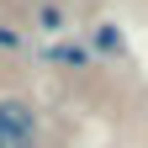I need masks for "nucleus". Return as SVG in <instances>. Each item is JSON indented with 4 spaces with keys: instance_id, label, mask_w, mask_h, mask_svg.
I'll use <instances>...</instances> for the list:
<instances>
[{
    "instance_id": "nucleus-2",
    "label": "nucleus",
    "mask_w": 148,
    "mask_h": 148,
    "mask_svg": "<svg viewBox=\"0 0 148 148\" xmlns=\"http://www.w3.org/2000/svg\"><path fill=\"white\" fill-rule=\"evenodd\" d=\"M48 58L64 64V69H85V64H95V53L79 48V42H58V48H48Z\"/></svg>"
},
{
    "instance_id": "nucleus-1",
    "label": "nucleus",
    "mask_w": 148,
    "mask_h": 148,
    "mask_svg": "<svg viewBox=\"0 0 148 148\" xmlns=\"http://www.w3.org/2000/svg\"><path fill=\"white\" fill-rule=\"evenodd\" d=\"M37 106L5 95L0 101V148H37Z\"/></svg>"
},
{
    "instance_id": "nucleus-3",
    "label": "nucleus",
    "mask_w": 148,
    "mask_h": 148,
    "mask_svg": "<svg viewBox=\"0 0 148 148\" xmlns=\"http://www.w3.org/2000/svg\"><path fill=\"white\" fill-rule=\"evenodd\" d=\"M37 27H42V32H64V11L58 5H42V11H37Z\"/></svg>"
}]
</instances>
